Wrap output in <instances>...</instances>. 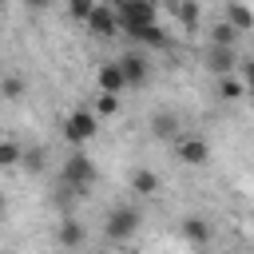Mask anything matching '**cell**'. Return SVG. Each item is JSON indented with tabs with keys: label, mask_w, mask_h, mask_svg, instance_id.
<instances>
[{
	"label": "cell",
	"mask_w": 254,
	"mask_h": 254,
	"mask_svg": "<svg viewBox=\"0 0 254 254\" xmlns=\"http://www.w3.org/2000/svg\"><path fill=\"white\" fill-rule=\"evenodd\" d=\"M115 64H119V75H123V87H143V83L151 79V67H147V60H143L139 52H127V56H119Z\"/></svg>",
	"instance_id": "5"
},
{
	"label": "cell",
	"mask_w": 254,
	"mask_h": 254,
	"mask_svg": "<svg viewBox=\"0 0 254 254\" xmlns=\"http://www.w3.org/2000/svg\"><path fill=\"white\" fill-rule=\"evenodd\" d=\"M83 24H87V32H91V36H99V40H111V36H119V24H115V12H111V4H95V8H91V16H87Z\"/></svg>",
	"instance_id": "6"
},
{
	"label": "cell",
	"mask_w": 254,
	"mask_h": 254,
	"mask_svg": "<svg viewBox=\"0 0 254 254\" xmlns=\"http://www.w3.org/2000/svg\"><path fill=\"white\" fill-rule=\"evenodd\" d=\"M175 12H179V20H183V28H187V32H194V28H198V4H194V0H179V8H175Z\"/></svg>",
	"instance_id": "17"
},
{
	"label": "cell",
	"mask_w": 254,
	"mask_h": 254,
	"mask_svg": "<svg viewBox=\"0 0 254 254\" xmlns=\"http://www.w3.org/2000/svg\"><path fill=\"white\" fill-rule=\"evenodd\" d=\"M95 179H99V167H95V159H87L83 151H71L67 159H64V167H60V190H67V194H87L91 187H95Z\"/></svg>",
	"instance_id": "1"
},
{
	"label": "cell",
	"mask_w": 254,
	"mask_h": 254,
	"mask_svg": "<svg viewBox=\"0 0 254 254\" xmlns=\"http://www.w3.org/2000/svg\"><path fill=\"white\" fill-rule=\"evenodd\" d=\"M111 12H115L119 32H135V28L159 24V8H155V0H115Z\"/></svg>",
	"instance_id": "2"
},
{
	"label": "cell",
	"mask_w": 254,
	"mask_h": 254,
	"mask_svg": "<svg viewBox=\"0 0 254 254\" xmlns=\"http://www.w3.org/2000/svg\"><path fill=\"white\" fill-rule=\"evenodd\" d=\"M0 254H12V250H0Z\"/></svg>",
	"instance_id": "26"
},
{
	"label": "cell",
	"mask_w": 254,
	"mask_h": 254,
	"mask_svg": "<svg viewBox=\"0 0 254 254\" xmlns=\"http://www.w3.org/2000/svg\"><path fill=\"white\" fill-rule=\"evenodd\" d=\"M175 155H179V163L202 167V163L210 159V147H206V139H198V135H183V139H179V147H175Z\"/></svg>",
	"instance_id": "7"
},
{
	"label": "cell",
	"mask_w": 254,
	"mask_h": 254,
	"mask_svg": "<svg viewBox=\"0 0 254 254\" xmlns=\"http://www.w3.org/2000/svg\"><path fill=\"white\" fill-rule=\"evenodd\" d=\"M131 190H135L139 198H151V194H159V175H155V171H147V167L131 171Z\"/></svg>",
	"instance_id": "13"
},
{
	"label": "cell",
	"mask_w": 254,
	"mask_h": 254,
	"mask_svg": "<svg viewBox=\"0 0 254 254\" xmlns=\"http://www.w3.org/2000/svg\"><path fill=\"white\" fill-rule=\"evenodd\" d=\"M95 131H99V119H95V111H91V107H75V111L64 119V139H67L71 147L91 143V139H95Z\"/></svg>",
	"instance_id": "3"
},
{
	"label": "cell",
	"mask_w": 254,
	"mask_h": 254,
	"mask_svg": "<svg viewBox=\"0 0 254 254\" xmlns=\"http://www.w3.org/2000/svg\"><path fill=\"white\" fill-rule=\"evenodd\" d=\"M95 87H99V95H119V91H127L115 60H111V64H99V71H95Z\"/></svg>",
	"instance_id": "9"
},
{
	"label": "cell",
	"mask_w": 254,
	"mask_h": 254,
	"mask_svg": "<svg viewBox=\"0 0 254 254\" xmlns=\"http://www.w3.org/2000/svg\"><path fill=\"white\" fill-rule=\"evenodd\" d=\"M0 95H4V99H20V95H24V79H20V75H4V79H0Z\"/></svg>",
	"instance_id": "21"
},
{
	"label": "cell",
	"mask_w": 254,
	"mask_h": 254,
	"mask_svg": "<svg viewBox=\"0 0 254 254\" xmlns=\"http://www.w3.org/2000/svg\"><path fill=\"white\" fill-rule=\"evenodd\" d=\"M218 95H222L226 103H238V99L246 95V79H242V75H218Z\"/></svg>",
	"instance_id": "16"
},
{
	"label": "cell",
	"mask_w": 254,
	"mask_h": 254,
	"mask_svg": "<svg viewBox=\"0 0 254 254\" xmlns=\"http://www.w3.org/2000/svg\"><path fill=\"white\" fill-rule=\"evenodd\" d=\"M151 135H155V139H175V135H179V119H175L171 111H155V115H151Z\"/></svg>",
	"instance_id": "15"
},
{
	"label": "cell",
	"mask_w": 254,
	"mask_h": 254,
	"mask_svg": "<svg viewBox=\"0 0 254 254\" xmlns=\"http://www.w3.org/2000/svg\"><path fill=\"white\" fill-rule=\"evenodd\" d=\"M179 234H183L187 242H194V246H206V242H210V222L198 218V214H187V218L179 222Z\"/></svg>",
	"instance_id": "10"
},
{
	"label": "cell",
	"mask_w": 254,
	"mask_h": 254,
	"mask_svg": "<svg viewBox=\"0 0 254 254\" xmlns=\"http://www.w3.org/2000/svg\"><path fill=\"white\" fill-rule=\"evenodd\" d=\"M99 0H67V12L75 16V20H87L91 16V8H95Z\"/></svg>",
	"instance_id": "23"
},
{
	"label": "cell",
	"mask_w": 254,
	"mask_h": 254,
	"mask_svg": "<svg viewBox=\"0 0 254 254\" xmlns=\"http://www.w3.org/2000/svg\"><path fill=\"white\" fill-rule=\"evenodd\" d=\"M4 206H8V202H4V190H0V214H4Z\"/></svg>",
	"instance_id": "25"
},
{
	"label": "cell",
	"mask_w": 254,
	"mask_h": 254,
	"mask_svg": "<svg viewBox=\"0 0 254 254\" xmlns=\"http://www.w3.org/2000/svg\"><path fill=\"white\" fill-rule=\"evenodd\" d=\"M16 163H20V143L0 139V171H8V167H16Z\"/></svg>",
	"instance_id": "20"
},
{
	"label": "cell",
	"mask_w": 254,
	"mask_h": 254,
	"mask_svg": "<svg viewBox=\"0 0 254 254\" xmlns=\"http://www.w3.org/2000/svg\"><path fill=\"white\" fill-rule=\"evenodd\" d=\"M20 163L36 175V171H44V163H48V151L44 147H32V151H20Z\"/></svg>",
	"instance_id": "19"
},
{
	"label": "cell",
	"mask_w": 254,
	"mask_h": 254,
	"mask_svg": "<svg viewBox=\"0 0 254 254\" xmlns=\"http://www.w3.org/2000/svg\"><path fill=\"white\" fill-rule=\"evenodd\" d=\"M56 238H60V246H64V250L83 246V222H79V218H71V214H64V218H60V226H56Z\"/></svg>",
	"instance_id": "11"
},
{
	"label": "cell",
	"mask_w": 254,
	"mask_h": 254,
	"mask_svg": "<svg viewBox=\"0 0 254 254\" xmlns=\"http://www.w3.org/2000/svg\"><path fill=\"white\" fill-rule=\"evenodd\" d=\"M234 67H238V52L210 44V52H206V71H210V75H234Z\"/></svg>",
	"instance_id": "8"
},
{
	"label": "cell",
	"mask_w": 254,
	"mask_h": 254,
	"mask_svg": "<svg viewBox=\"0 0 254 254\" xmlns=\"http://www.w3.org/2000/svg\"><path fill=\"white\" fill-rule=\"evenodd\" d=\"M210 44H218V48H234V44H238V32H234L230 24H214V32H210Z\"/></svg>",
	"instance_id": "18"
},
{
	"label": "cell",
	"mask_w": 254,
	"mask_h": 254,
	"mask_svg": "<svg viewBox=\"0 0 254 254\" xmlns=\"http://www.w3.org/2000/svg\"><path fill=\"white\" fill-rule=\"evenodd\" d=\"M28 4H32V8H48L52 0H28Z\"/></svg>",
	"instance_id": "24"
},
{
	"label": "cell",
	"mask_w": 254,
	"mask_h": 254,
	"mask_svg": "<svg viewBox=\"0 0 254 254\" xmlns=\"http://www.w3.org/2000/svg\"><path fill=\"white\" fill-rule=\"evenodd\" d=\"M127 36H131L135 44H143V48H159V52H163V48L171 44V40H167V32H163L159 24H147V28H135V32H127Z\"/></svg>",
	"instance_id": "12"
},
{
	"label": "cell",
	"mask_w": 254,
	"mask_h": 254,
	"mask_svg": "<svg viewBox=\"0 0 254 254\" xmlns=\"http://www.w3.org/2000/svg\"><path fill=\"white\" fill-rule=\"evenodd\" d=\"M95 119H103V115H115L119 111V95H95Z\"/></svg>",
	"instance_id": "22"
},
{
	"label": "cell",
	"mask_w": 254,
	"mask_h": 254,
	"mask_svg": "<svg viewBox=\"0 0 254 254\" xmlns=\"http://www.w3.org/2000/svg\"><path fill=\"white\" fill-rule=\"evenodd\" d=\"M135 230H139V210H135V206H111V210H107L103 234H107L111 242H127Z\"/></svg>",
	"instance_id": "4"
},
{
	"label": "cell",
	"mask_w": 254,
	"mask_h": 254,
	"mask_svg": "<svg viewBox=\"0 0 254 254\" xmlns=\"http://www.w3.org/2000/svg\"><path fill=\"white\" fill-rule=\"evenodd\" d=\"M226 16H230L226 24H230V28L238 32V36H246V32L254 28V16H250V8H246L242 0H230V8H226Z\"/></svg>",
	"instance_id": "14"
}]
</instances>
